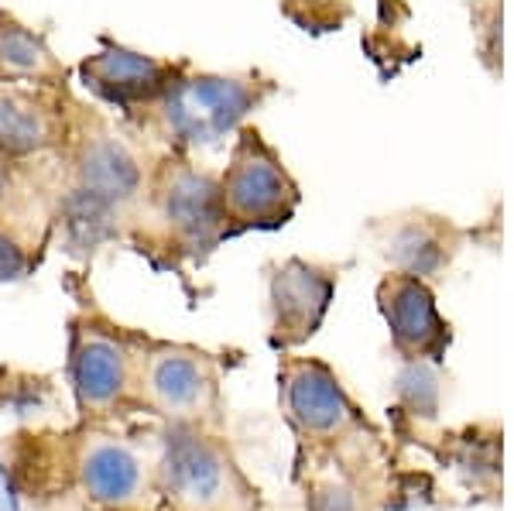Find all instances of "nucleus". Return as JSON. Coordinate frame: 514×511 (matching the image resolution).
Wrapping results in <instances>:
<instances>
[{"instance_id": "nucleus-19", "label": "nucleus", "mask_w": 514, "mask_h": 511, "mask_svg": "<svg viewBox=\"0 0 514 511\" xmlns=\"http://www.w3.org/2000/svg\"><path fill=\"white\" fill-rule=\"evenodd\" d=\"M0 511H21L18 491H14V484H11V477H7L4 467H0Z\"/></svg>"}, {"instance_id": "nucleus-17", "label": "nucleus", "mask_w": 514, "mask_h": 511, "mask_svg": "<svg viewBox=\"0 0 514 511\" xmlns=\"http://www.w3.org/2000/svg\"><path fill=\"white\" fill-rule=\"evenodd\" d=\"M28 271V254L21 251L11 237L0 230V285L4 282H18V278Z\"/></svg>"}, {"instance_id": "nucleus-7", "label": "nucleus", "mask_w": 514, "mask_h": 511, "mask_svg": "<svg viewBox=\"0 0 514 511\" xmlns=\"http://www.w3.org/2000/svg\"><path fill=\"white\" fill-rule=\"evenodd\" d=\"M381 309L388 316L395 347L405 357H432L439 361L446 350L449 330L436 313L432 292L415 275H395L381 285Z\"/></svg>"}, {"instance_id": "nucleus-5", "label": "nucleus", "mask_w": 514, "mask_h": 511, "mask_svg": "<svg viewBox=\"0 0 514 511\" xmlns=\"http://www.w3.org/2000/svg\"><path fill=\"white\" fill-rule=\"evenodd\" d=\"M79 79L100 100L131 107V103L162 100L168 86L175 83V66L155 55L124 49V45H107L79 66Z\"/></svg>"}, {"instance_id": "nucleus-9", "label": "nucleus", "mask_w": 514, "mask_h": 511, "mask_svg": "<svg viewBox=\"0 0 514 511\" xmlns=\"http://www.w3.org/2000/svg\"><path fill=\"white\" fill-rule=\"evenodd\" d=\"M333 299V278L302 261H288L271 278V306H275V343H302L323 323Z\"/></svg>"}, {"instance_id": "nucleus-4", "label": "nucleus", "mask_w": 514, "mask_h": 511, "mask_svg": "<svg viewBox=\"0 0 514 511\" xmlns=\"http://www.w3.org/2000/svg\"><path fill=\"white\" fill-rule=\"evenodd\" d=\"M237 474L230 460L213 443L199 436H175L165 457V487L186 511H223L237 494H230Z\"/></svg>"}, {"instance_id": "nucleus-10", "label": "nucleus", "mask_w": 514, "mask_h": 511, "mask_svg": "<svg viewBox=\"0 0 514 511\" xmlns=\"http://www.w3.org/2000/svg\"><path fill=\"white\" fill-rule=\"evenodd\" d=\"M285 409L295 429L305 436L340 433L353 419V409L340 381L323 364H288L285 367Z\"/></svg>"}, {"instance_id": "nucleus-13", "label": "nucleus", "mask_w": 514, "mask_h": 511, "mask_svg": "<svg viewBox=\"0 0 514 511\" xmlns=\"http://www.w3.org/2000/svg\"><path fill=\"white\" fill-rule=\"evenodd\" d=\"M59 141V117L42 100L0 86V158L31 155Z\"/></svg>"}, {"instance_id": "nucleus-12", "label": "nucleus", "mask_w": 514, "mask_h": 511, "mask_svg": "<svg viewBox=\"0 0 514 511\" xmlns=\"http://www.w3.org/2000/svg\"><path fill=\"white\" fill-rule=\"evenodd\" d=\"M79 484L90 494L93 501L110 508H127L138 501L144 474L141 463L127 446H120L117 439L96 436L83 446L79 453Z\"/></svg>"}, {"instance_id": "nucleus-20", "label": "nucleus", "mask_w": 514, "mask_h": 511, "mask_svg": "<svg viewBox=\"0 0 514 511\" xmlns=\"http://www.w3.org/2000/svg\"><path fill=\"white\" fill-rule=\"evenodd\" d=\"M0 193H4V158H0Z\"/></svg>"}, {"instance_id": "nucleus-6", "label": "nucleus", "mask_w": 514, "mask_h": 511, "mask_svg": "<svg viewBox=\"0 0 514 511\" xmlns=\"http://www.w3.org/2000/svg\"><path fill=\"white\" fill-rule=\"evenodd\" d=\"M134 367L124 343L103 330H76L72 340V388L86 412H110L127 395Z\"/></svg>"}, {"instance_id": "nucleus-16", "label": "nucleus", "mask_w": 514, "mask_h": 511, "mask_svg": "<svg viewBox=\"0 0 514 511\" xmlns=\"http://www.w3.org/2000/svg\"><path fill=\"white\" fill-rule=\"evenodd\" d=\"M391 254L401 268H408V275H429L443 265V247H439L436 237L422 227H405L401 234L391 241Z\"/></svg>"}, {"instance_id": "nucleus-14", "label": "nucleus", "mask_w": 514, "mask_h": 511, "mask_svg": "<svg viewBox=\"0 0 514 511\" xmlns=\"http://www.w3.org/2000/svg\"><path fill=\"white\" fill-rule=\"evenodd\" d=\"M62 76V66L48 52L45 38L24 28L18 18L0 7V79H38V83H55Z\"/></svg>"}, {"instance_id": "nucleus-3", "label": "nucleus", "mask_w": 514, "mask_h": 511, "mask_svg": "<svg viewBox=\"0 0 514 511\" xmlns=\"http://www.w3.org/2000/svg\"><path fill=\"white\" fill-rule=\"evenodd\" d=\"M155 206L165 227L186 247H210L227 230L220 182L189 165H168L158 179Z\"/></svg>"}, {"instance_id": "nucleus-8", "label": "nucleus", "mask_w": 514, "mask_h": 511, "mask_svg": "<svg viewBox=\"0 0 514 511\" xmlns=\"http://www.w3.org/2000/svg\"><path fill=\"white\" fill-rule=\"evenodd\" d=\"M141 385L144 398L172 419H196L213 398L210 367L192 350L162 347L148 354V361L141 367Z\"/></svg>"}, {"instance_id": "nucleus-1", "label": "nucleus", "mask_w": 514, "mask_h": 511, "mask_svg": "<svg viewBox=\"0 0 514 511\" xmlns=\"http://www.w3.org/2000/svg\"><path fill=\"white\" fill-rule=\"evenodd\" d=\"M257 103L247 79L234 76H189L175 79L162 97V121L182 145H216L244 121Z\"/></svg>"}, {"instance_id": "nucleus-15", "label": "nucleus", "mask_w": 514, "mask_h": 511, "mask_svg": "<svg viewBox=\"0 0 514 511\" xmlns=\"http://www.w3.org/2000/svg\"><path fill=\"white\" fill-rule=\"evenodd\" d=\"M114 213L117 206L107 203V199L86 193V189H72L69 199H66V227L72 234V241L79 247H96L103 237L114 234Z\"/></svg>"}, {"instance_id": "nucleus-18", "label": "nucleus", "mask_w": 514, "mask_h": 511, "mask_svg": "<svg viewBox=\"0 0 514 511\" xmlns=\"http://www.w3.org/2000/svg\"><path fill=\"white\" fill-rule=\"evenodd\" d=\"M316 511H353V501L347 491H323L316 501Z\"/></svg>"}, {"instance_id": "nucleus-11", "label": "nucleus", "mask_w": 514, "mask_h": 511, "mask_svg": "<svg viewBox=\"0 0 514 511\" xmlns=\"http://www.w3.org/2000/svg\"><path fill=\"white\" fill-rule=\"evenodd\" d=\"M76 186L107 203H131L141 193V165L114 134H90L76 148Z\"/></svg>"}, {"instance_id": "nucleus-2", "label": "nucleus", "mask_w": 514, "mask_h": 511, "mask_svg": "<svg viewBox=\"0 0 514 511\" xmlns=\"http://www.w3.org/2000/svg\"><path fill=\"white\" fill-rule=\"evenodd\" d=\"M223 213L237 227H278L295 206V186L271 148L257 134H244L220 179Z\"/></svg>"}]
</instances>
